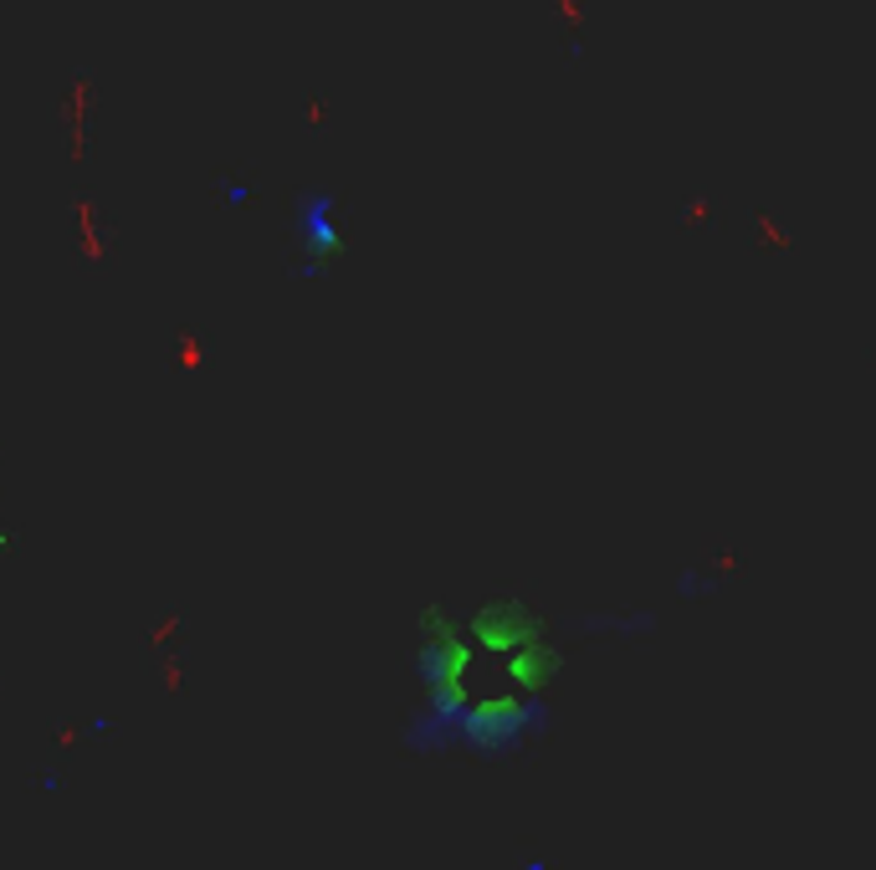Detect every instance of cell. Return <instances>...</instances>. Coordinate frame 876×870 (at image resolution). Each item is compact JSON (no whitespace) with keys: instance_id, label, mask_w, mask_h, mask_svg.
I'll use <instances>...</instances> for the list:
<instances>
[{"instance_id":"6da1fadb","label":"cell","mask_w":876,"mask_h":870,"mask_svg":"<svg viewBox=\"0 0 876 870\" xmlns=\"http://www.w3.org/2000/svg\"><path fill=\"white\" fill-rule=\"evenodd\" d=\"M549 733H554V706L533 691L467 702V691L446 681V687H425V706L410 717L405 742L416 753H472L482 763H503Z\"/></svg>"},{"instance_id":"7a4b0ae2","label":"cell","mask_w":876,"mask_h":870,"mask_svg":"<svg viewBox=\"0 0 876 870\" xmlns=\"http://www.w3.org/2000/svg\"><path fill=\"white\" fill-rule=\"evenodd\" d=\"M574 636H610V640H646L657 636V615L651 609H595V615L569 619Z\"/></svg>"},{"instance_id":"3957f363","label":"cell","mask_w":876,"mask_h":870,"mask_svg":"<svg viewBox=\"0 0 876 870\" xmlns=\"http://www.w3.org/2000/svg\"><path fill=\"white\" fill-rule=\"evenodd\" d=\"M676 594H682V600H712V594H718V579H712L708 569H687L676 579Z\"/></svg>"},{"instance_id":"277c9868","label":"cell","mask_w":876,"mask_h":870,"mask_svg":"<svg viewBox=\"0 0 876 870\" xmlns=\"http://www.w3.org/2000/svg\"><path fill=\"white\" fill-rule=\"evenodd\" d=\"M523 870H554V860H543V855H539V860H528Z\"/></svg>"}]
</instances>
